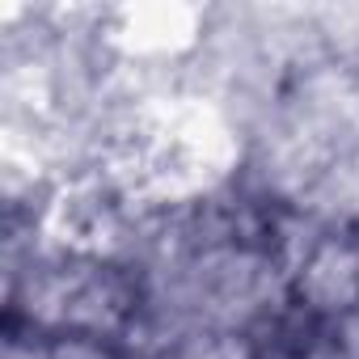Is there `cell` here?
Instances as JSON below:
<instances>
[{
	"label": "cell",
	"mask_w": 359,
	"mask_h": 359,
	"mask_svg": "<svg viewBox=\"0 0 359 359\" xmlns=\"http://www.w3.org/2000/svg\"><path fill=\"white\" fill-rule=\"evenodd\" d=\"M300 296L317 309H351L359 300V254L338 241L317 245L300 266Z\"/></svg>",
	"instance_id": "obj_1"
},
{
	"label": "cell",
	"mask_w": 359,
	"mask_h": 359,
	"mask_svg": "<svg viewBox=\"0 0 359 359\" xmlns=\"http://www.w3.org/2000/svg\"><path fill=\"white\" fill-rule=\"evenodd\" d=\"M177 359H250V351L233 334H203V338H191L177 351Z\"/></svg>",
	"instance_id": "obj_3"
},
{
	"label": "cell",
	"mask_w": 359,
	"mask_h": 359,
	"mask_svg": "<svg viewBox=\"0 0 359 359\" xmlns=\"http://www.w3.org/2000/svg\"><path fill=\"white\" fill-rule=\"evenodd\" d=\"M123 22L127 26L118 30V43L131 55H165V51H177L195 39L191 34L195 18L187 9H135Z\"/></svg>",
	"instance_id": "obj_2"
}]
</instances>
